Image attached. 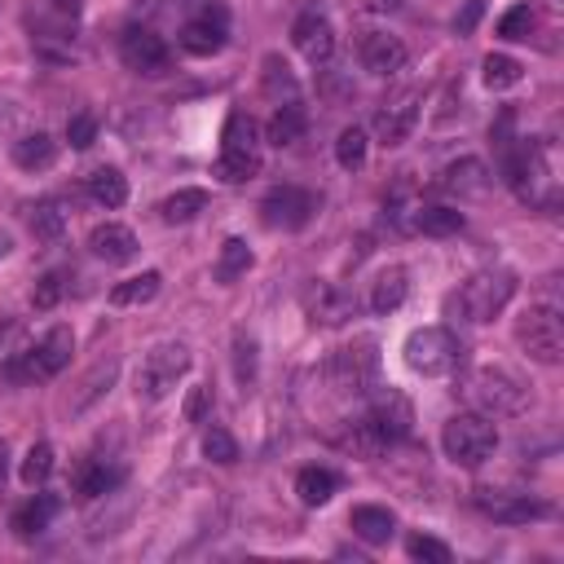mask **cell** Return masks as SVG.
I'll return each mask as SVG.
<instances>
[{
	"label": "cell",
	"mask_w": 564,
	"mask_h": 564,
	"mask_svg": "<svg viewBox=\"0 0 564 564\" xmlns=\"http://www.w3.org/2000/svg\"><path fill=\"white\" fill-rule=\"evenodd\" d=\"M89 194L102 207H124L128 203V177L120 168H98V172H89Z\"/></svg>",
	"instance_id": "29"
},
{
	"label": "cell",
	"mask_w": 564,
	"mask_h": 564,
	"mask_svg": "<svg viewBox=\"0 0 564 564\" xmlns=\"http://www.w3.org/2000/svg\"><path fill=\"white\" fill-rule=\"evenodd\" d=\"M441 450H445V459L459 463V467H481V463L498 450V428H494L489 415L463 410V415H454V419L441 428Z\"/></svg>",
	"instance_id": "4"
},
{
	"label": "cell",
	"mask_w": 564,
	"mask_h": 564,
	"mask_svg": "<svg viewBox=\"0 0 564 564\" xmlns=\"http://www.w3.org/2000/svg\"><path fill=\"white\" fill-rule=\"evenodd\" d=\"M406 292H410V273H406L402 264H388V269L375 278V287H371V309H375L380 318H388V314H397V309L406 305Z\"/></svg>",
	"instance_id": "21"
},
{
	"label": "cell",
	"mask_w": 564,
	"mask_h": 564,
	"mask_svg": "<svg viewBox=\"0 0 564 564\" xmlns=\"http://www.w3.org/2000/svg\"><path fill=\"white\" fill-rule=\"evenodd\" d=\"M459 336L450 327H419L406 336V366L437 380V375H450L459 366Z\"/></svg>",
	"instance_id": "8"
},
{
	"label": "cell",
	"mask_w": 564,
	"mask_h": 564,
	"mask_svg": "<svg viewBox=\"0 0 564 564\" xmlns=\"http://www.w3.org/2000/svg\"><path fill=\"white\" fill-rule=\"evenodd\" d=\"M71 353H76V336H71V327H54V331H45V340H41L36 349H27V366H23V375H32V380H54V375H63V371H67Z\"/></svg>",
	"instance_id": "14"
},
{
	"label": "cell",
	"mask_w": 564,
	"mask_h": 564,
	"mask_svg": "<svg viewBox=\"0 0 564 564\" xmlns=\"http://www.w3.org/2000/svg\"><path fill=\"white\" fill-rule=\"evenodd\" d=\"M14 331H19V327H14L10 318H0V353H5V349H10V340H14Z\"/></svg>",
	"instance_id": "49"
},
{
	"label": "cell",
	"mask_w": 564,
	"mask_h": 564,
	"mask_svg": "<svg viewBox=\"0 0 564 564\" xmlns=\"http://www.w3.org/2000/svg\"><path fill=\"white\" fill-rule=\"evenodd\" d=\"M190 371V349L181 345V340H163V345H155L146 358H142V366H137V397L142 402H163L172 388H177V380Z\"/></svg>",
	"instance_id": "7"
},
{
	"label": "cell",
	"mask_w": 564,
	"mask_h": 564,
	"mask_svg": "<svg viewBox=\"0 0 564 564\" xmlns=\"http://www.w3.org/2000/svg\"><path fill=\"white\" fill-rule=\"evenodd\" d=\"M203 207H207V194H203V190H177V194L163 199L159 212H163L168 225H185V221H194Z\"/></svg>",
	"instance_id": "33"
},
{
	"label": "cell",
	"mask_w": 564,
	"mask_h": 564,
	"mask_svg": "<svg viewBox=\"0 0 564 564\" xmlns=\"http://www.w3.org/2000/svg\"><path fill=\"white\" fill-rule=\"evenodd\" d=\"M5 476H10V445L0 441V489H5Z\"/></svg>",
	"instance_id": "50"
},
{
	"label": "cell",
	"mask_w": 564,
	"mask_h": 564,
	"mask_svg": "<svg viewBox=\"0 0 564 564\" xmlns=\"http://www.w3.org/2000/svg\"><path fill=\"white\" fill-rule=\"evenodd\" d=\"M362 67L371 71V76H397V71H406V45L397 41V36H388V32H366L362 36Z\"/></svg>",
	"instance_id": "19"
},
{
	"label": "cell",
	"mask_w": 564,
	"mask_h": 564,
	"mask_svg": "<svg viewBox=\"0 0 564 564\" xmlns=\"http://www.w3.org/2000/svg\"><path fill=\"white\" fill-rule=\"evenodd\" d=\"M115 375H120V362H98V366L80 380V388H76V397H71V415H84L93 402H102V397L111 393Z\"/></svg>",
	"instance_id": "24"
},
{
	"label": "cell",
	"mask_w": 564,
	"mask_h": 564,
	"mask_svg": "<svg viewBox=\"0 0 564 564\" xmlns=\"http://www.w3.org/2000/svg\"><path fill=\"white\" fill-rule=\"evenodd\" d=\"M336 163H340L345 172H358V168L366 163V133H362L358 124H349V128L336 137Z\"/></svg>",
	"instance_id": "36"
},
{
	"label": "cell",
	"mask_w": 564,
	"mask_h": 564,
	"mask_svg": "<svg viewBox=\"0 0 564 564\" xmlns=\"http://www.w3.org/2000/svg\"><path fill=\"white\" fill-rule=\"evenodd\" d=\"M463 397L472 402V410H481V415H489V419L520 415V410L529 406V388H524L511 371H503V366H476V371H467Z\"/></svg>",
	"instance_id": "2"
},
{
	"label": "cell",
	"mask_w": 564,
	"mask_h": 564,
	"mask_svg": "<svg viewBox=\"0 0 564 564\" xmlns=\"http://www.w3.org/2000/svg\"><path fill=\"white\" fill-rule=\"evenodd\" d=\"M10 247H14V238H10L5 229H0V260H5V256H10Z\"/></svg>",
	"instance_id": "51"
},
{
	"label": "cell",
	"mask_w": 564,
	"mask_h": 564,
	"mask_svg": "<svg viewBox=\"0 0 564 564\" xmlns=\"http://www.w3.org/2000/svg\"><path fill=\"white\" fill-rule=\"evenodd\" d=\"M54 159H58V142L49 133H27L14 142V163L23 172H45V168H54Z\"/></svg>",
	"instance_id": "23"
},
{
	"label": "cell",
	"mask_w": 564,
	"mask_h": 564,
	"mask_svg": "<svg viewBox=\"0 0 564 564\" xmlns=\"http://www.w3.org/2000/svg\"><path fill=\"white\" fill-rule=\"evenodd\" d=\"M58 498L54 494H36L27 507H19V516H14V529H19V538H36V533H45L49 529V520L58 516Z\"/></svg>",
	"instance_id": "27"
},
{
	"label": "cell",
	"mask_w": 564,
	"mask_h": 564,
	"mask_svg": "<svg viewBox=\"0 0 564 564\" xmlns=\"http://www.w3.org/2000/svg\"><path fill=\"white\" fill-rule=\"evenodd\" d=\"M301 305H305L309 323H318V327H345L353 318V296L340 292L336 282H323V278L305 282V287H301Z\"/></svg>",
	"instance_id": "11"
},
{
	"label": "cell",
	"mask_w": 564,
	"mask_h": 564,
	"mask_svg": "<svg viewBox=\"0 0 564 564\" xmlns=\"http://www.w3.org/2000/svg\"><path fill=\"white\" fill-rule=\"evenodd\" d=\"M498 36H503V41H529V36H533V10H529V5H511V10L498 19Z\"/></svg>",
	"instance_id": "40"
},
{
	"label": "cell",
	"mask_w": 564,
	"mask_h": 564,
	"mask_svg": "<svg viewBox=\"0 0 564 564\" xmlns=\"http://www.w3.org/2000/svg\"><path fill=\"white\" fill-rule=\"evenodd\" d=\"M415 124H419V93H415V89L388 98V102L375 111V137H380L384 146H402V142L415 133Z\"/></svg>",
	"instance_id": "16"
},
{
	"label": "cell",
	"mask_w": 564,
	"mask_h": 564,
	"mask_svg": "<svg viewBox=\"0 0 564 564\" xmlns=\"http://www.w3.org/2000/svg\"><path fill=\"white\" fill-rule=\"evenodd\" d=\"M32 234H36L41 242H58V238L67 234V212H63L54 199L36 203V207H32Z\"/></svg>",
	"instance_id": "34"
},
{
	"label": "cell",
	"mask_w": 564,
	"mask_h": 564,
	"mask_svg": "<svg viewBox=\"0 0 564 564\" xmlns=\"http://www.w3.org/2000/svg\"><path fill=\"white\" fill-rule=\"evenodd\" d=\"M203 454H207L212 463L229 467V463H238V441H234L225 428H207V432H203Z\"/></svg>",
	"instance_id": "39"
},
{
	"label": "cell",
	"mask_w": 564,
	"mask_h": 564,
	"mask_svg": "<svg viewBox=\"0 0 564 564\" xmlns=\"http://www.w3.org/2000/svg\"><path fill=\"white\" fill-rule=\"evenodd\" d=\"M225 32H229V14L221 5H207L199 19H190L181 27V49L190 58H212L225 49Z\"/></svg>",
	"instance_id": "13"
},
{
	"label": "cell",
	"mask_w": 564,
	"mask_h": 564,
	"mask_svg": "<svg viewBox=\"0 0 564 564\" xmlns=\"http://www.w3.org/2000/svg\"><path fill=\"white\" fill-rule=\"evenodd\" d=\"M120 58H124V67L128 71H137V76H163L168 71V45L155 36V32H146V27H133V32H124V41H120Z\"/></svg>",
	"instance_id": "15"
},
{
	"label": "cell",
	"mask_w": 564,
	"mask_h": 564,
	"mask_svg": "<svg viewBox=\"0 0 564 564\" xmlns=\"http://www.w3.org/2000/svg\"><path fill=\"white\" fill-rule=\"evenodd\" d=\"M49 476H54V445H49V441H36V445L27 450V459H23V485L36 489V485H45Z\"/></svg>",
	"instance_id": "38"
},
{
	"label": "cell",
	"mask_w": 564,
	"mask_h": 564,
	"mask_svg": "<svg viewBox=\"0 0 564 564\" xmlns=\"http://www.w3.org/2000/svg\"><path fill=\"white\" fill-rule=\"evenodd\" d=\"M336 489H340V476L331 467H305L296 476V494H301L305 507H327L336 498Z\"/></svg>",
	"instance_id": "26"
},
{
	"label": "cell",
	"mask_w": 564,
	"mask_h": 564,
	"mask_svg": "<svg viewBox=\"0 0 564 564\" xmlns=\"http://www.w3.org/2000/svg\"><path fill=\"white\" fill-rule=\"evenodd\" d=\"M251 269V247L242 238H225L221 247V260H216V282H234Z\"/></svg>",
	"instance_id": "35"
},
{
	"label": "cell",
	"mask_w": 564,
	"mask_h": 564,
	"mask_svg": "<svg viewBox=\"0 0 564 564\" xmlns=\"http://www.w3.org/2000/svg\"><path fill=\"white\" fill-rule=\"evenodd\" d=\"M159 287H163V273H159V269H146V273L128 278V282H115V287H111V305H120V309H128V305H150V301L159 296Z\"/></svg>",
	"instance_id": "25"
},
{
	"label": "cell",
	"mask_w": 564,
	"mask_h": 564,
	"mask_svg": "<svg viewBox=\"0 0 564 564\" xmlns=\"http://www.w3.org/2000/svg\"><path fill=\"white\" fill-rule=\"evenodd\" d=\"M120 485V467H106V463H89V467H80V476H76V489L84 494V498H102V494H111Z\"/></svg>",
	"instance_id": "37"
},
{
	"label": "cell",
	"mask_w": 564,
	"mask_h": 564,
	"mask_svg": "<svg viewBox=\"0 0 564 564\" xmlns=\"http://www.w3.org/2000/svg\"><path fill=\"white\" fill-rule=\"evenodd\" d=\"M445 194H459V199H481L485 190H489V168L481 163V159H459V163H450L445 172H441V181H437Z\"/></svg>",
	"instance_id": "20"
},
{
	"label": "cell",
	"mask_w": 564,
	"mask_h": 564,
	"mask_svg": "<svg viewBox=\"0 0 564 564\" xmlns=\"http://www.w3.org/2000/svg\"><path fill=\"white\" fill-rule=\"evenodd\" d=\"M349 524H353V533L366 542V546H384L393 533H397V516L388 511V507H353V516H349Z\"/></svg>",
	"instance_id": "22"
},
{
	"label": "cell",
	"mask_w": 564,
	"mask_h": 564,
	"mask_svg": "<svg viewBox=\"0 0 564 564\" xmlns=\"http://www.w3.org/2000/svg\"><path fill=\"white\" fill-rule=\"evenodd\" d=\"M181 415H185V424H203L212 415V384H194L185 406H181Z\"/></svg>",
	"instance_id": "44"
},
{
	"label": "cell",
	"mask_w": 564,
	"mask_h": 564,
	"mask_svg": "<svg viewBox=\"0 0 564 564\" xmlns=\"http://www.w3.org/2000/svg\"><path fill=\"white\" fill-rule=\"evenodd\" d=\"M481 80H485V89L503 93V89H516V84L524 80V67H520L511 54H489V58L481 63Z\"/></svg>",
	"instance_id": "30"
},
{
	"label": "cell",
	"mask_w": 564,
	"mask_h": 564,
	"mask_svg": "<svg viewBox=\"0 0 564 564\" xmlns=\"http://www.w3.org/2000/svg\"><path fill=\"white\" fill-rule=\"evenodd\" d=\"M234 371H238V384H251L256 380V340L251 336H238L234 340Z\"/></svg>",
	"instance_id": "43"
},
{
	"label": "cell",
	"mask_w": 564,
	"mask_h": 564,
	"mask_svg": "<svg viewBox=\"0 0 564 564\" xmlns=\"http://www.w3.org/2000/svg\"><path fill=\"white\" fill-rule=\"evenodd\" d=\"M406 551H410V560H424V564H450V546L437 542V538H428V533H415L406 542Z\"/></svg>",
	"instance_id": "42"
},
{
	"label": "cell",
	"mask_w": 564,
	"mask_h": 564,
	"mask_svg": "<svg viewBox=\"0 0 564 564\" xmlns=\"http://www.w3.org/2000/svg\"><path fill=\"white\" fill-rule=\"evenodd\" d=\"M305 137V106L301 102H282L269 120V142L273 146H296Z\"/></svg>",
	"instance_id": "28"
},
{
	"label": "cell",
	"mask_w": 564,
	"mask_h": 564,
	"mask_svg": "<svg viewBox=\"0 0 564 564\" xmlns=\"http://www.w3.org/2000/svg\"><path fill=\"white\" fill-rule=\"evenodd\" d=\"M58 301H63V273H45V278L36 282V292H32V305H36L41 314H49Z\"/></svg>",
	"instance_id": "45"
},
{
	"label": "cell",
	"mask_w": 564,
	"mask_h": 564,
	"mask_svg": "<svg viewBox=\"0 0 564 564\" xmlns=\"http://www.w3.org/2000/svg\"><path fill=\"white\" fill-rule=\"evenodd\" d=\"M67 142H71L76 150H89V146L98 142V120H93V115H71V124H67Z\"/></svg>",
	"instance_id": "46"
},
{
	"label": "cell",
	"mask_w": 564,
	"mask_h": 564,
	"mask_svg": "<svg viewBox=\"0 0 564 564\" xmlns=\"http://www.w3.org/2000/svg\"><path fill=\"white\" fill-rule=\"evenodd\" d=\"M89 251H93L98 260H106V264H133L137 251H142V242H137V234H133L128 225L106 221V225H98V229L89 234Z\"/></svg>",
	"instance_id": "18"
},
{
	"label": "cell",
	"mask_w": 564,
	"mask_h": 564,
	"mask_svg": "<svg viewBox=\"0 0 564 564\" xmlns=\"http://www.w3.org/2000/svg\"><path fill=\"white\" fill-rule=\"evenodd\" d=\"M516 345L524 349L529 362L538 366H555L564 358V323L555 305H529L516 318Z\"/></svg>",
	"instance_id": "6"
},
{
	"label": "cell",
	"mask_w": 564,
	"mask_h": 564,
	"mask_svg": "<svg viewBox=\"0 0 564 564\" xmlns=\"http://www.w3.org/2000/svg\"><path fill=\"white\" fill-rule=\"evenodd\" d=\"M292 45L301 49L305 63L323 67V63H331V54H336V32H331V23H327L323 14H301L296 27H292Z\"/></svg>",
	"instance_id": "17"
},
{
	"label": "cell",
	"mask_w": 564,
	"mask_h": 564,
	"mask_svg": "<svg viewBox=\"0 0 564 564\" xmlns=\"http://www.w3.org/2000/svg\"><path fill=\"white\" fill-rule=\"evenodd\" d=\"M264 93H273L278 102H282V93H287V102H296V80L287 71V63L264 58Z\"/></svg>",
	"instance_id": "41"
},
{
	"label": "cell",
	"mask_w": 564,
	"mask_h": 564,
	"mask_svg": "<svg viewBox=\"0 0 564 564\" xmlns=\"http://www.w3.org/2000/svg\"><path fill=\"white\" fill-rule=\"evenodd\" d=\"M503 177L511 185V194L520 203H533V207H546L555 199V177H551V163L542 155V146L524 142L516 150H507V163H503Z\"/></svg>",
	"instance_id": "5"
},
{
	"label": "cell",
	"mask_w": 564,
	"mask_h": 564,
	"mask_svg": "<svg viewBox=\"0 0 564 564\" xmlns=\"http://www.w3.org/2000/svg\"><path fill=\"white\" fill-rule=\"evenodd\" d=\"M415 229L428 234V238L459 234V229H463V212H459V207H419V212H415Z\"/></svg>",
	"instance_id": "31"
},
{
	"label": "cell",
	"mask_w": 564,
	"mask_h": 564,
	"mask_svg": "<svg viewBox=\"0 0 564 564\" xmlns=\"http://www.w3.org/2000/svg\"><path fill=\"white\" fill-rule=\"evenodd\" d=\"M476 19H481V0H467V5H463V14L454 19V32H459V36H467V32L476 27Z\"/></svg>",
	"instance_id": "47"
},
{
	"label": "cell",
	"mask_w": 564,
	"mask_h": 564,
	"mask_svg": "<svg viewBox=\"0 0 564 564\" xmlns=\"http://www.w3.org/2000/svg\"><path fill=\"white\" fill-rule=\"evenodd\" d=\"M366 10L371 14H397V10H406V0H366Z\"/></svg>",
	"instance_id": "48"
},
{
	"label": "cell",
	"mask_w": 564,
	"mask_h": 564,
	"mask_svg": "<svg viewBox=\"0 0 564 564\" xmlns=\"http://www.w3.org/2000/svg\"><path fill=\"white\" fill-rule=\"evenodd\" d=\"M260 216H264L269 229H301L314 216V194L309 190H296V185H278V190L264 194Z\"/></svg>",
	"instance_id": "12"
},
{
	"label": "cell",
	"mask_w": 564,
	"mask_h": 564,
	"mask_svg": "<svg viewBox=\"0 0 564 564\" xmlns=\"http://www.w3.org/2000/svg\"><path fill=\"white\" fill-rule=\"evenodd\" d=\"M375 428H380V437L393 445V441H406L410 432H415V406H410V397L402 393V388H393V384H371V415H366Z\"/></svg>",
	"instance_id": "9"
},
{
	"label": "cell",
	"mask_w": 564,
	"mask_h": 564,
	"mask_svg": "<svg viewBox=\"0 0 564 564\" xmlns=\"http://www.w3.org/2000/svg\"><path fill=\"white\" fill-rule=\"evenodd\" d=\"M260 172V133H256V120L242 115V111H229L225 128H221V155H216V177L238 185L247 177Z\"/></svg>",
	"instance_id": "3"
},
{
	"label": "cell",
	"mask_w": 564,
	"mask_h": 564,
	"mask_svg": "<svg viewBox=\"0 0 564 564\" xmlns=\"http://www.w3.org/2000/svg\"><path fill=\"white\" fill-rule=\"evenodd\" d=\"M331 380L345 388V393H366L371 384H375V375H380V353H375V340L371 336H362L358 345H349V349H340L336 358H331Z\"/></svg>",
	"instance_id": "10"
},
{
	"label": "cell",
	"mask_w": 564,
	"mask_h": 564,
	"mask_svg": "<svg viewBox=\"0 0 564 564\" xmlns=\"http://www.w3.org/2000/svg\"><path fill=\"white\" fill-rule=\"evenodd\" d=\"M516 296V273L511 269H481V273H472L463 287L450 296V314L459 318V323H494L503 309H507V301Z\"/></svg>",
	"instance_id": "1"
},
{
	"label": "cell",
	"mask_w": 564,
	"mask_h": 564,
	"mask_svg": "<svg viewBox=\"0 0 564 564\" xmlns=\"http://www.w3.org/2000/svg\"><path fill=\"white\" fill-rule=\"evenodd\" d=\"M481 507L494 516V520H533V516H546L542 503H529L524 494H511V498H481Z\"/></svg>",
	"instance_id": "32"
}]
</instances>
